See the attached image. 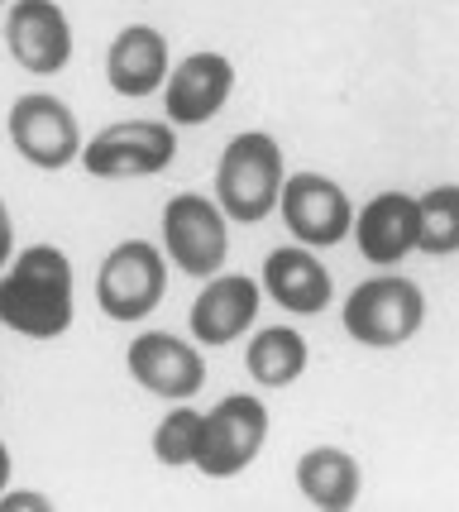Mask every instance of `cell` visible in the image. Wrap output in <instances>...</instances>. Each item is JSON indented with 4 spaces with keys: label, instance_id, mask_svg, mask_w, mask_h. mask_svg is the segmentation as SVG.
<instances>
[{
    "label": "cell",
    "instance_id": "obj_1",
    "mask_svg": "<svg viewBox=\"0 0 459 512\" xmlns=\"http://www.w3.org/2000/svg\"><path fill=\"white\" fill-rule=\"evenodd\" d=\"M0 321L29 340H53L72 326V264L63 249L29 245L0 273Z\"/></svg>",
    "mask_w": 459,
    "mask_h": 512
},
{
    "label": "cell",
    "instance_id": "obj_2",
    "mask_svg": "<svg viewBox=\"0 0 459 512\" xmlns=\"http://www.w3.org/2000/svg\"><path fill=\"white\" fill-rule=\"evenodd\" d=\"M283 149L273 134H235L225 144V154L216 163V206L240 225L263 221L273 206H278V192H283Z\"/></svg>",
    "mask_w": 459,
    "mask_h": 512
},
{
    "label": "cell",
    "instance_id": "obj_3",
    "mask_svg": "<svg viewBox=\"0 0 459 512\" xmlns=\"http://www.w3.org/2000/svg\"><path fill=\"white\" fill-rule=\"evenodd\" d=\"M421 321H426V297L412 278H397V273L364 278L345 297V331L373 350H393L402 340H412Z\"/></svg>",
    "mask_w": 459,
    "mask_h": 512
},
{
    "label": "cell",
    "instance_id": "obj_4",
    "mask_svg": "<svg viewBox=\"0 0 459 512\" xmlns=\"http://www.w3.org/2000/svg\"><path fill=\"white\" fill-rule=\"evenodd\" d=\"M263 436H268V407L254 393H230L201 417L192 465L211 479H230L254 465Z\"/></svg>",
    "mask_w": 459,
    "mask_h": 512
},
{
    "label": "cell",
    "instance_id": "obj_5",
    "mask_svg": "<svg viewBox=\"0 0 459 512\" xmlns=\"http://www.w3.org/2000/svg\"><path fill=\"white\" fill-rule=\"evenodd\" d=\"M168 292V264L149 240H125L96 273V302L110 321H144Z\"/></svg>",
    "mask_w": 459,
    "mask_h": 512
},
{
    "label": "cell",
    "instance_id": "obj_6",
    "mask_svg": "<svg viewBox=\"0 0 459 512\" xmlns=\"http://www.w3.org/2000/svg\"><path fill=\"white\" fill-rule=\"evenodd\" d=\"M177 154L173 125L158 120H120L82 144V168L91 178H153Z\"/></svg>",
    "mask_w": 459,
    "mask_h": 512
},
{
    "label": "cell",
    "instance_id": "obj_7",
    "mask_svg": "<svg viewBox=\"0 0 459 512\" xmlns=\"http://www.w3.org/2000/svg\"><path fill=\"white\" fill-rule=\"evenodd\" d=\"M163 249L182 273L192 278H211L225 264L230 249V230H225V211L211 197L182 192L163 206Z\"/></svg>",
    "mask_w": 459,
    "mask_h": 512
},
{
    "label": "cell",
    "instance_id": "obj_8",
    "mask_svg": "<svg viewBox=\"0 0 459 512\" xmlns=\"http://www.w3.org/2000/svg\"><path fill=\"white\" fill-rule=\"evenodd\" d=\"M278 206H283V221H287V230H292V240L306 249L340 245V240L350 235V221H354L350 197H345L340 182L321 178V173L283 178Z\"/></svg>",
    "mask_w": 459,
    "mask_h": 512
},
{
    "label": "cell",
    "instance_id": "obj_9",
    "mask_svg": "<svg viewBox=\"0 0 459 512\" xmlns=\"http://www.w3.org/2000/svg\"><path fill=\"white\" fill-rule=\"evenodd\" d=\"M5 130L15 139V149H20L34 168H67L72 158L82 154V130H77V115L67 111L58 96H20L15 106H10V120H5Z\"/></svg>",
    "mask_w": 459,
    "mask_h": 512
},
{
    "label": "cell",
    "instance_id": "obj_10",
    "mask_svg": "<svg viewBox=\"0 0 459 512\" xmlns=\"http://www.w3.org/2000/svg\"><path fill=\"white\" fill-rule=\"evenodd\" d=\"M5 44H10L15 63L24 72H39V77L63 72L67 58H72V29H67L63 5H53V0H15L10 20H5Z\"/></svg>",
    "mask_w": 459,
    "mask_h": 512
},
{
    "label": "cell",
    "instance_id": "obj_11",
    "mask_svg": "<svg viewBox=\"0 0 459 512\" xmlns=\"http://www.w3.org/2000/svg\"><path fill=\"white\" fill-rule=\"evenodd\" d=\"M125 364H130V374L139 388H149V393L173 398V402L197 398L201 383H206L201 355L187 345V340H177V335H168V331L139 335L130 345V355H125Z\"/></svg>",
    "mask_w": 459,
    "mask_h": 512
},
{
    "label": "cell",
    "instance_id": "obj_12",
    "mask_svg": "<svg viewBox=\"0 0 459 512\" xmlns=\"http://www.w3.org/2000/svg\"><path fill=\"white\" fill-rule=\"evenodd\" d=\"M163 87H168V120L173 125H206L211 115L230 101V91H235V67L225 63L220 53H192L187 63H177L168 77H163Z\"/></svg>",
    "mask_w": 459,
    "mask_h": 512
},
{
    "label": "cell",
    "instance_id": "obj_13",
    "mask_svg": "<svg viewBox=\"0 0 459 512\" xmlns=\"http://www.w3.org/2000/svg\"><path fill=\"white\" fill-rule=\"evenodd\" d=\"M259 283L244 278V273H230V278H216L201 288V297L192 302V340L201 345H230L240 340L254 316H259Z\"/></svg>",
    "mask_w": 459,
    "mask_h": 512
},
{
    "label": "cell",
    "instance_id": "obj_14",
    "mask_svg": "<svg viewBox=\"0 0 459 512\" xmlns=\"http://www.w3.org/2000/svg\"><path fill=\"white\" fill-rule=\"evenodd\" d=\"M263 288H268V297H273L278 307H287V312L316 316L330 307L335 283H330L326 264H321L316 254H306V245H283L263 259Z\"/></svg>",
    "mask_w": 459,
    "mask_h": 512
},
{
    "label": "cell",
    "instance_id": "obj_15",
    "mask_svg": "<svg viewBox=\"0 0 459 512\" xmlns=\"http://www.w3.org/2000/svg\"><path fill=\"white\" fill-rule=\"evenodd\" d=\"M106 77L120 96H153L168 77V39L153 24H130L115 34L106 58Z\"/></svg>",
    "mask_w": 459,
    "mask_h": 512
},
{
    "label": "cell",
    "instance_id": "obj_16",
    "mask_svg": "<svg viewBox=\"0 0 459 512\" xmlns=\"http://www.w3.org/2000/svg\"><path fill=\"white\" fill-rule=\"evenodd\" d=\"M412 225H416V201L407 192H383L364 211H354L350 230L359 240V254L383 268L412 254Z\"/></svg>",
    "mask_w": 459,
    "mask_h": 512
},
{
    "label": "cell",
    "instance_id": "obj_17",
    "mask_svg": "<svg viewBox=\"0 0 459 512\" xmlns=\"http://www.w3.org/2000/svg\"><path fill=\"white\" fill-rule=\"evenodd\" d=\"M297 489L316 508H330V512L354 508V498H359V465H354V455H345V450L316 446L297 460Z\"/></svg>",
    "mask_w": 459,
    "mask_h": 512
},
{
    "label": "cell",
    "instance_id": "obj_18",
    "mask_svg": "<svg viewBox=\"0 0 459 512\" xmlns=\"http://www.w3.org/2000/svg\"><path fill=\"white\" fill-rule=\"evenodd\" d=\"M244 364H249V374H254L263 388H287V383L306 369L302 331H292V326H268V331H259L249 340V350H244Z\"/></svg>",
    "mask_w": 459,
    "mask_h": 512
},
{
    "label": "cell",
    "instance_id": "obj_19",
    "mask_svg": "<svg viewBox=\"0 0 459 512\" xmlns=\"http://www.w3.org/2000/svg\"><path fill=\"white\" fill-rule=\"evenodd\" d=\"M412 249L421 254H455L459 249V187H436L416 201Z\"/></svg>",
    "mask_w": 459,
    "mask_h": 512
},
{
    "label": "cell",
    "instance_id": "obj_20",
    "mask_svg": "<svg viewBox=\"0 0 459 512\" xmlns=\"http://www.w3.org/2000/svg\"><path fill=\"white\" fill-rule=\"evenodd\" d=\"M197 426H201V412L192 407H173L158 431H153V455L163 465H192V450H197Z\"/></svg>",
    "mask_w": 459,
    "mask_h": 512
},
{
    "label": "cell",
    "instance_id": "obj_21",
    "mask_svg": "<svg viewBox=\"0 0 459 512\" xmlns=\"http://www.w3.org/2000/svg\"><path fill=\"white\" fill-rule=\"evenodd\" d=\"M0 508L5 512H24V508H39V512H48L53 503H48L44 493H0Z\"/></svg>",
    "mask_w": 459,
    "mask_h": 512
},
{
    "label": "cell",
    "instance_id": "obj_22",
    "mask_svg": "<svg viewBox=\"0 0 459 512\" xmlns=\"http://www.w3.org/2000/svg\"><path fill=\"white\" fill-rule=\"evenodd\" d=\"M10 254H15V225H10V211L0 201V268L10 264Z\"/></svg>",
    "mask_w": 459,
    "mask_h": 512
},
{
    "label": "cell",
    "instance_id": "obj_23",
    "mask_svg": "<svg viewBox=\"0 0 459 512\" xmlns=\"http://www.w3.org/2000/svg\"><path fill=\"white\" fill-rule=\"evenodd\" d=\"M5 484H10V450L0 441V493H5Z\"/></svg>",
    "mask_w": 459,
    "mask_h": 512
}]
</instances>
